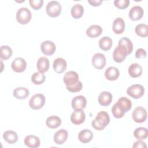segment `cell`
Instances as JSON below:
<instances>
[{
    "label": "cell",
    "instance_id": "cell-38",
    "mask_svg": "<svg viewBox=\"0 0 148 148\" xmlns=\"http://www.w3.org/2000/svg\"><path fill=\"white\" fill-rule=\"evenodd\" d=\"M82 83L80 81H79L75 85L73 86H66V89L71 92H76L80 91L82 89Z\"/></svg>",
    "mask_w": 148,
    "mask_h": 148
},
{
    "label": "cell",
    "instance_id": "cell-37",
    "mask_svg": "<svg viewBox=\"0 0 148 148\" xmlns=\"http://www.w3.org/2000/svg\"><path fill=\"white\" fill-rule=\"evenodd\" d=\"M130 4L129 0H115L114 1V6L120 9H124L127 8Z\"/></svg>",
    "mask_w": 148,
    "mask_h": 148
},
{
    "label": "cell",
    "instance_id": "cell-23",
    "mask_svg": "<svg viewBox=\"0 0 148 148\" xmlns=\"http://www.w3.org/2000/svg\"><path fill=\"white\" fill-rule=\"evenodd\" d=\"M120 75L119 69L114 66H110L108 68L105 72V76L109 80H116Z\"/></svg>",
    "mask_w": 148,
    "mask_h": 148
},
{
    "label": "cell",
    "instance_id": "cell-1",
    "mask_svg": "<svg viewBox=\"0 0 148 148\" xmlns=\"http://www.w3.org/2000/svg\"><path fill=\"white\" fill-rule=\"evenodd\" d=\"M109 122L110 117L109 114L105 111H101L97 114L95 118L92 120L91 125L95 130L101 131L107 126Z\"/></svg>",
    "mask_w": 148,
    "mask_h": 148
},
{
    "label": "cell",
    "instance_id": "cell-26",
    "mask_svg": "<svg viewBox=\"0 0 148 148\" xmlns=\"http://www.w3.org/2000/svg\"><path fill=\"white\" fill-rule=\"evenodd\" d=\"M14 97L18 99H24L27 98L29 94V90L25 87L16 88L13 92Z\"/></svg>",
    "mask_w": 148,
    "mask_h": 148
},
{
    "label": "cell",
    "instance_id": "cell-21",
    "mask_svg": "<svg viewBox=\"0 0 148 148\" xmlns=\"http://www.w3.org/2000/svg\"><path fill=\"white\" fill-rule=\"evenodd\" d=\"M102 32V28L98 25H92L90 26L86 30L87 35L91 38H95L99 35Z\"/></svg>",
    "mask_w": 148,
    "mask_h": 148
},
{
    "label": "cell",
    "instance_id": "cell-40",
    "mask_svg": "<svg viewBox=\"0 0 148 148\" xmlns=\"http://www.w3.org/2000/svg\"><path fill=\"white\" fill-rule=\"evenodd\" d=\"M146 51L145 49L139 48L135 52V57L136 58H142L146 57Z\"/></svg>",
    "mask_w": 148,
    "mask_h": 148
},
{
    "label": "cell",
    "instance_id": "cell-29",
    "mask_svg": "<svg viewBox=\"0 0 148 148\" xmlns=\"http://www.w3.org/2000/svg\"><path fill=\"white\" fill-rule=\"evenodd\" d=\"M3 138L9 144L15 143L18 140V136L16 132L12 130H8L3 134Z\"/></svg>",
    "mask_w": 148,
    "mask_h": 148
},
{
    "label": "cell",
    "instance_id": "cell-36",
    "mask_svg": "<svg viewBox=\"0 0 148 148\" xmlns=\"http://www.w3.org/2000/svg\"><path fill=\"white\" fill-rule=\"evenodd\" d=\"M112 114L114 116V117L117 119L121 118L124 115V113L121 110V109L119 108V107L118 106V105L116 103H115L112 106Z\"/></svg>",
    "mask_w": 148,
    "mask_h": 148
},
{
    "label": "cell",
    "instance_id": "cell-24",
    "mask_svg": "<svg viewBox=\"0 0 148 148\" xmlns=\"http://www.w3.org/2000/svg\"><path fill=\"white\" fill-rule=\"evenodd\" d=\"M92 138L93 134L90 130L88 129H84L81 131L78 135L79 140L83 143H87L90 142Z\"/></svg>",
    "mask_w": 148,
    "mask_h": 148
},
{
    "label": "cell",
    "instance_id": "cell-17",
    "mask_svg": "<svg viewBox=\"0 0 148 148\" xmlns=\"http://www.w3.org/2000/svg\"><path fill=\"white\" fill-rule=\"evenodd\" d=\"M116 104L118 105L121 110L124 113L130 110L132 108V102L131 100L124 97L120 98L118 99Z\"/></svg>",
    "mask_w": 148,
    "mask_h": 148
},
{
    "label": "cell",
    "instance_id": "cell-20",
    "mask_svg": "<svg viewBox=\"0 0 148 148\" xmlns=\"http://www.w3.org/2000/svg\"><path fill=\"white\" fill-rule=\"evenodd\" d=\"M112 29L116 34H122L125 29V23L121 17L116 18L112 24Z\"/></svg>",
    "mask_w": 148,
    "mask_h": 148
},
{
    "label": "cell",
    "instance_id": "cell-28",
    "mask_svg": "<svg viewBox=\"0 0 148 148\" xmlns=\"http://www.w3.org/2000/svg\"><path fill=\"white\" fill-rule=\"evenodd\" d=\"M46 124L50 128H56L61 124V120L58 116H51L47 118Z\"/></svg>",
    "mask_w": 148,
    "mask_h": 148
},
{
    "label": "cell",
    "instance_id": "cell-11",
    "mask_svg": "<svg viewBox=\"0 0 148 148\" xmlns=\"http://www.w3.org/2000/svg\"><path fill=\"white\" fill-rule=\"evenodd\" d=\"M87 104V100L83 95L76 96L72 99V107L74 110H82L85 108Z\"/></svg>",
    "mask_w": 148,
    "mask_h": 148
},
{
    "label": "cell",
    "instance_id": "cell-27",
    "mask_svg": "<svg viewBox=\"0 0 148 148\" xmlns=\"http://www.w3.org/2000/svg\"><path fill=\"white\" fill-rule=\"evenodd\" d=\"M118 46L123 47L127 51V54L132 53L133 49V45L131 40L128 38H122L119 40Z\"/></svg>",
    "mask_w": 148,
    "mask_h": 148
},
{
    "label": "cell",
    "instance_id": "cell-15",
    "mask_svg": "<svg viewBox=\"0 0 148 148\" xmlns=\"http://www.w3.org/2000/svg\"><path fill=\"white\" fill-rule=\"evenodd\" d=\"M112 95L108 91H102L98 96V100L99 103L103 106L109 105L112 101Z\"/></svg>",
    "mask_w": 148,
    "mask_h": 148
},
{
    "label": "cell",
    "instance_id": "cell-14",
    "mask_svg": "<svg viewBox=\"0 0 148 148\" xmlns=\"http://www.w3.org/2000/svg\"><path fill=\"white\" fill-rule=\"evenodd\" d=\"M143 9L140 6H133L129 12V17L133 21H137L140 20L143 16Z\"/></svg>",
    "mask_w": 148,
    "mask_h": 148
},
{
    "label": "cell",
    "instance_id": "cell-33",
    "mask_svg": "<svg viewBox=\"0 0 148 148\" xmlns=\"http://www.w3.org/2000/svg\"><path fill=\"white\" fill-rule=\"evenodd\" d=\"M135 31L139 36L146 38L148 36V26L145 24H138L135 27Z\"/></svg>",
    "mask_w": 148,
    "mask_h": 148
},
{
    "label": "cell",
    "instance_id": "cell-30",
    "mask_svg": "<svg viewBox=\"0 0 148 148\" xmlns=\"http://www.w3.org/2000/svg\"><path fill=\"white\" fill-rule=\"evenodd\" d=\"M112 40L108 36H103L99 40V46L104 51L109 50L112 47Z\"/></svg>",
    "mask_w": 148,
    "mask_h": 148
},
{
    "label": "cell",
    "instance_id": "cell-22",
    "mask_svg": "<svg viewBox=\"0 0 148 148\" xmlns=\"http://www.w3.org/2000/svg\"><path fill=\"white\" fill-rule=\"evenodd\" d=\"M128 73L133 78L140 76L142 73V68L138 63H133L128 68Z\"/></svg>",
    "mask_w": 148,
    "mask_h": 148
},
{
    "label": "cell",
    "instance_id": "cell-13",
    "mask_svg": "<svg viewBox=\"0 0 148 148\" xmlns=\"http://www.w3.org/2000/svg\"><path fill=\"white\" fill-rule=\"evenodd\" d=\"M127 55L126 50L123 47L118 46L113 51V58L115 62L120 63L124 61Z\"/></svg>",
    "mask_w": 148,
    "mask_h": 148
},
{
    "label": "cell",
    "instance_id": "cell-32",
    "mask_svg": "<svg viewBox=\"0 0 148 148\" xmlns=\"http://www.w3.org/2000/svg\"><path fill=\"white\" fill-rule=\"evenodd\" d=\"M134 136L136 139L139 140L145 139L148 136V130L144 127H139L135 130Z\"/></svg>",
    "mask_w": 148,
    "mask_h": 148
},
{
    "label": "cell",
    "instance_id": "cell-5",
    "mask_svg": "<svg viewBox=\"0 0 148 148\" xmlns=\"http://www.w3.org/2000/svg\"><path fill=\"white\" fill-rule=\"evenodd\" d=\"M45 103V97L42 94H36L32 96L29 101L30 108L34 110L42 108Z\"/></svg>",
    "mask_w": 148,
    "mask_h": 148
},
{
    "label": "cell",
    "instance_id": "cell-18",
    "mask_svg": "<svg viewBox=\"0 0 148 148\" xmlns=\"http://www.w3.org/2000/svg\"><path fill=\"white\" fill-rule=\"evenodd\" d=\"M40 139L35 135H28L25 138L24 144L29 148H36L40 146Z\"/></svg>",
    "mask_w": 148,
    "mask_h": 148
},
{
    "label": "cell",
    "instance_id": "cell-16",
    "mask_svg": "<svg viewBox=\"0 0 148 148\" xmlns=\"http://www.w3.org/2000/svg\"><path fill=\"white\" fill-rule=\"evenodd\" d=\"M67 66L66 61L62 58H57L53 62V69L58 73H61L65 71Z\"/></svg>",
    "mask_w": 148,
    "mask_h": 148
},
{
    "label": "cell",
    "instance_id": "cell-35",
    "mask_svg": "<svg viewBox=\"0 0 148 148\" xmlns=\"http://www.w3.org/2000/svg\"><path fill=\"white\" fill-rule=\"evenodd\" d=\"M45 75L43 73L40 72H36L32 74L31 76V81L35 84H41L45 81Z\"/></svg>",
    "mask_w": 148,
    "mask_h": 148
},
{
    "label": "cell",
    "instance_id": "cell-19",
    "mask_svg": "<svg viewBox=\"0 0 148 148\" xmlns=\"http://www.w3.org/2000/svg\"><path fill=\"white\" fill-rule=\"evenodd\" d=\"M68 136V132L64 129H61L55 133L54 135V141L57 145H62L66 140Z\"/></svg>",
    "mask_w": 148,
    "mask_h": 148
},
{
    "label": "cell",
    "instance_id": "cell-2",
    "mask_svg": "<svg viewBox=\"0 0 148 148\" xmlns=\"http://www.w3.org/2000/svg\"><path fill=\"white\" fill-rule=\"evenodd\" d=\"M31 17V12L27 8H21L16 13V20L20 24H26L28 23Z\"/></svg>",
    "mask_w": 148,
    "mask_h": 148
},
{
    "label": "cell",
    "instance_id": "cell-12",
    "mask_svg": "<svg viewBox=\"0 0 148 148\" xmlns=\"http://www.w3.org/2000/svg\"><path fill=\"white\" fill-rule=\"evenodd\" d=\"M86 118L84 112L82 110H75L71 115V121L75 125L82 124Z\"/></svg>",
    "mask_w": 148,
    "mask_h": 148
},
{
    "label": "cell",
    "instance_id": "cell-3",
    "mask_svg": "<svg viewBox=\"0 0 148 148\" xmlns=\"http://www.w3.org/2000/svg\"><path fill=\"white\" fill-rule=\"evenodd\" d=\"M46 10L48 16L51 17L58 16L61 12V6L60 3L56 1H51L47 4Z\"/></svg>",
    "mask_w": 148,
    "mask_h": 148
},
{
    "label": "cell",
    "instance_id": "cell-9",
    "mask_svg": "<svg viewBox=\"0 0 148 148\" xmlns=\"http://www.w3.org/2000/svg\"><path fill=\"white\" fill-rule=\"evenodd\" d=\"M40 49L44 54L50 56L54 53L56 47L55 44L53 42L50 40H45L41 43Z\"/></svg>",
    "mask_w": 148,
    "mask_h": 148
},
{
    "label": "cell",
    "instance_id": "cell-39",
    "mask_svg": "<svg viewBox=\"0 0 148 148\" xmlns=\"http://www.w3.org/2000/svg\"><path fill=\"white\" fill-rule=\"evenodd\" d=\"M29 3L31 8L35 10H39L43 5V0H29Z\"/></svg>",
    "mask_w": 148,
    "mask_h": 148
},
{
    "label": "cell",
    "instance_id": "cell-25",
    "mask_svg": "<svg viewBox=\"0 0 148 148\" xmlns=\"http://www.w3.org/2000/svg\"><path fill=\"white\" fill-rule=\"evenodd\" d=\"M37 68L39 72L44 73L48 71L49 68V60L46 57H40L36 64Z\"/></svg>",
    "mask_w": 148,
    "mask_h": 148
},
{
    "label": "cell",
    "instance_id": "cell-41",
    "mask_svg": "<svg viewBox=\"0 0 148 148\" xmlns=\"http://www.w3.org/2000/svg\"><path fill=\"white\" fill-rule=\"evenodd\" d=\"M146 145L145 144V142H143L142 140H138V141L135 142L134 145H133V147L135 148V147H146Z\"/></svg>",
    "mask_w": 148,
    "mask_h": 148
},
{
    "label": "cell",
    "instance_id": "cell-34",
    "mask_svg": "<svg viewBox=\"0 0 148 148\" xmlns=\"http://www.w3.org/2000/svg\"><path fill=\"white\" fill-rule=\"evenodd\" d=\"M12 50L11 48L6 45L2 46L0 48V57L2 60H6L11 57Z\"/></svg>",
    "mask_w": 148,
    "mask_h": 148
},
{
    "label": "cell",
    "instance_id": "cell-8",
    "mask_svg": "<svg viewBox=\"0 0 148 148\" xmlns=\"http://www.w3.org/2000/svg\"><path fill=\"white\" fill-rule=\"evenodd\" d=\"M91 62L94 68L97 69H102L105 67L106 60L105 56L103 54L98 53L93 56Z\"/></svg>",
    "mask_w": 148,
    "mask_h": 148
},
{
    "label": "cell",
    "instance_id": "cell-4",
    "mask_svg": "<svg viewBox=\"0 0 148 148\" xmlns=\"http://www.w3.org/2000/svg\"><path fill=\"white\" fill-rule=\"evenodd\" d=\"M145 92V88L141 84H135L130 86L127 90V93L128 95L135 99H138L142 97Z\"/></svg>",
    "mask_w": 148,
    "mask_h": 148
},
{
    "label": "cell",
    "instance_id": "cell-31",
    "mask_svg": "<svg viewBox=\"0 0 148 148\" xmlns=\"http://www.w3.org/2000/svg\"><path fill=\"white\" fill-rule=\"evenodd\" d=\"M84 12V8L83 6L80 4L76 3L74 5L71 10V15L74 18H80Z\"/></svg>",
    "mask_w": 148,
    "mask_h": 148
},
{
    "label": "cell",
    "instance_id": "cell-7",
    "mask_svg": "<svg viewBox=\"0 0 148 148\" xmlns=\"http://www.w3.org/2000/svg\"><path fill=\"white\" fill-rule=\"evenodd\" d=\"M63 81L66 86H73L79 81V75L75 71H68L64 75Z\"/></svg>",
    "mask_w": 148,
    "mask_h": 148
},
{
    "label": "cell",
    "instance_id": "cell-10",
    "mask_svg": "<svg viewBox=\"0 0 148 148\" xmlns=\"http://www.w3.org/2000/svg\"><path fill=\"white\" fill-rule=\"evenodd\" d=\"M11 67L16 72H22L26 69L27 62L24 59L21 57L16 58L12 62Z\"/></svg>",
    "mask_w": 148,
    "mask_h": 148
},
{
    "label": "cell",
    "instance_id": "cell-6",
    "mask_svg": "<svg viewBox=\"0 0 148 148\" xmlns=\"http://www.w3.org/2000/svg\"><path fill=\"white\" fill-rule=\"evenodd\" d=\"M132 117L136 123H141L144 122L147 119L146 110L142 106L136 107L132 112Z\"/></svg>",
    "mask_w": 148,
    "mask_h": 148
},
{
    "label": "cell",
    "instance_id": "cell-42",
    "mask_svg": "<svg viewBox=\"0 0 148 148\" xmlns=\"http://www.w3.org/2000/svg\"><path fill=\"white\" fill-rule=\"evenodd\" d=\"M88 2L92 6H97L101 5V3L102 2V0H92V1H88Z\"/></svg>",
    "mask_w": 148,
    "mask_h": 148
}]
</instances>
